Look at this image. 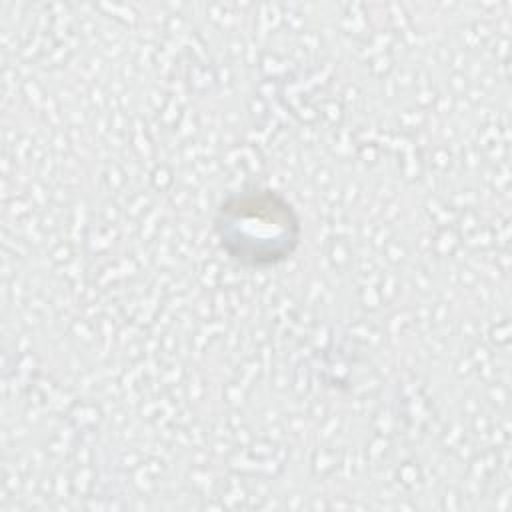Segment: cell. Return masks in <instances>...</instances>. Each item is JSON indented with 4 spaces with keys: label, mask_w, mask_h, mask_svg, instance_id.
<instances>
[{
    "label": "cell",
    "mask_w": 512,
    "mask_h": 512,
    "mask_svg": "<svg viewBox=\"0 0 512 512\" xmlns=\"http://www.w3.org/2000/svg\"><path fill=\"white\" fill-rule=\"evenodd\" d=\"M220 246L244 266H272L294 254L302 238L294 206L274 190L228 196L216 214Z\"/></svg>",
    "instance_id": "cell-1"
}]
</instances>
